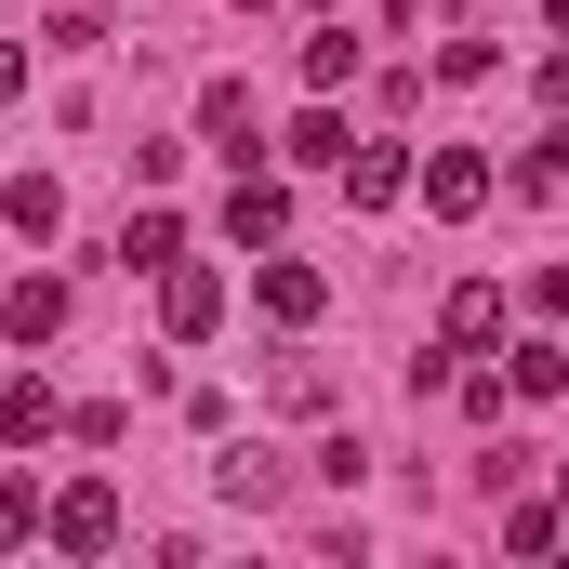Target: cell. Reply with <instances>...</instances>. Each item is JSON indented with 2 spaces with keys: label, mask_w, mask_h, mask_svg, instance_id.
I'll use <instances>...</instances> for the list:
<instances>
[{
  "label": "cell",
  "mask_w": 569,
  "mask_h": 569,
  "mask_svg": "<svg viewBox=\"0 0 569 569\" xmlns=\"http://www.w3.org/2000/svg\"><path fill=\"white\" fill-rule=\"evenodd\" d=\"M425 199L450 212V226H463V212L490 199V159H463V146H437V159H425Z\"/></svg>",
  "instance_id": "5b68a950"
},
{
  "label": "cell",
  "mask_w": 569,
  "mask_h": 569,
  "mask_svg": "<svg viewBox=\"0 0 569 569\" xmlns=\"http://www.w3.org/2000/svg\"><path fill=\"white\" fill-rule=\"evenodd\" d=\"M0 331H13V345H53V331H67V279H13L0 291Z\"/></svg>",
  "instance_id": "277c9868"
},
{
  "label": "cell",
  "mask_w": 569,
  "mask_h": 569,
  "mask_svg": "<svg viewBox=\"0 0 569 569\" xmlns=\"http://www.w3.org/2000/svg\"><path fill=\"white\" fill-rule=\"evenodd\" d=\"M490 331H503V291H490V279H463V291H450V345H463V358H477V345H490Z\"/></svg>",
  "instance_id": "4fadbf2b"
},
{
  "label": "cell",
  "mask_w": 569,
  "mask_h": 569,
  "mask_svg": "<svg viewBox=\"0 0 569 569\" xmlns=\"http://www.w3.org/2000/svg\"><path fill=\"white\" fill-rule=\"evenodd\" d=\"M107 543H120V490H107V477L53 490V557H107Z\"/></svg>",
  "instance_id": "6da1fadb"
},
{
  "label": "cell",
  "mask_w": 569,
  "mask_h": 569,
  "mask_svg": "<svg viewBox=\"0 0 569 569\" xmlns=\"http://www.w3.org/2000/svg\"><path fill=\"white\" fill-rule=\"evenodd\" d=\"M0 212H13L27 239H53V226H67V186H53V172H13V186H0Z\"/></svg>",
  "instance_id": "ba28073f"
},
{
  "label": "cell",
  "mask_w": 569,
  "mask_h": 569,
  "mask_svg": "<svg viewBox=\"0 0 569 569\" xmlns=\"http://www.w3.org/2000/svg\"><path fill=\"white\" fill-rule=\"evenodd\" d=\"M199 133L226 146V159H252V93H239V80H212V93H199Z\"/></svg>",
  "instance_id": "9c48e42d"
},
{
  "label": "cell",
  "mask_w": 569,
  "mask_h": 569,
  "mask_svg": "<svg viewBox=\"0 0 569 569\" xmlns=\"http://www.w3.org/2000/svg\"><path fill=\"white\" fill-rule=\"evenodd\" d=\"M212 318H226V279H212V266H186V252H172V266H159V331H172V345H199V331H212Z\"/></svg>",
  "instance_id": "7a4b0ae2"
},
{
  "label": "cell",
  "mask_w": 569,
  "mask_h": 569,
  "mask_svg": "<svg viewBox=\"0 0 569 569\" xmlns=\"http://www.w3.org/2000/svg\"><path fill=\"white\" fill-rule=\"evenodd\" d=\"M13 93H27V53H13V40H0V107H13Z\"/></svg>",
  "instance_id": "d6986e66"
},
{
  "label": "cell",
  "mask_w": 569,
  "mask_h": 569,
  "mask_svg": "<svg viewBox=\"0 0 569 569\" xmlns=\"http://www.w3.org/2000/svg\"><path fill=\"white\" fill-rule=\"evenodd\" d=\"M172 252H186V226H172V212H133V226H120V266H133V279H159Z\"/></svg>",
  "instance_id": "30bf717a"
},
{
  "label": "cell",
  "mask_w": 569,
  "mask_h": 569,
  "mask_svg": "<svg viewBox=\"0 0 569 569\" xmlns=\"http://www.w3.org/2000/svg\"><path fill=\"white\" fill-rule=\"evenodd\" d=\"M212 490H226V503H279V450H226Z\"/></svg>",
  "instance_id": "7c38bea8"
},
{
  "label": "cell",
  "mask_w": 569,
  "mask_h": 569,
  "mask_svg": "<svg viewBox=\"0 0 569 569\" xmlns=\"http://www.w3.org/2000/svg\"><path fill=\"white\" fill-rule=\"evenodd\" d=\"M543 107H569V53H557V67H543Z\"/></svg>",
  "instance_id": "ffe728a7"
},
{
  "label": "cell",
  "mask_w": 569,
  "mask_h": 569,
  "mask_svg": "<svg viewBox=\"0 0 569 569\" xmlns=\"http://www.w3.org/2000/svg\"><path fill=\"white\" fill-rule=\"evenodd\" d=\"M503 385H517V398H557V385H569V345H517V371H503Z\"/></svg>",
  "instance_id": "ac0fdd59"
},
{
  "label": "cell",
  "mask_w": 569,
  "mask_h": 569,
  "mask_svg": "<svg viewBox=\"0 0 569 569\" xmlns=\"http://www.w3.org/2000/svg\"><path fill=\"white\" fill-rule=\"evenodd\" d=\"M53 530V503H40V477H0V543H40Z\"/></svg>",
  "instance_id": "9a60e30c"
},
{
  "label": "cell",
  "mask_w": 569,
  "mask_h": 569,
  "mask_svg": "<svg viewBox=\"0 0 569 569\" xmlns=\"http://www.w3.org/2000/svg\"><path fill=\"white\" fill-rule=\"evenodd\" d=\"M557 530H569V503H517V517H503V543H517V557H557Z\"/></svg>",
  "instance_id": "e0dca14e"
},
{
  "label": "cell",
  "mask_w": 569,
  "mask_h": 569,
  "mask_svg": "<svg viewBox=\"0 0 569 569\" xmlns=\"http://www.w3.org/2000/svg\"><path fill=\"white\" fill-rule=\"evenodd\" d=\"M53 425H67V398H53V385H0V437H13V450H40Z\"/></svg>",
  "instance_id": "52a82bcc"
},
{
  "label": "cell",
  "mask_w": 569,
  "mask_h": 569,
  "mask_svg": "<svg viewBox=\"0 0 569 569\" xmlns=\"http://www.w3.org/2000/svg\"><path fill=\"white\" fill-rule=\"evenodd\" d=\"M291 159H305V172H345V120H331V107H305V120H291Z\"/></svg>",
  "instance_id": "2e32d148"
},
{
  "label": "cell",
  "mask_w": 569,
  "mask_h": 569,
  "mask_svg": "<svg viewBox=\"0 0 569 569\" xmlns=\"http://www.w3.org/2000/svg\"><path fill=\"white\" fill-rule=\"evenodd\" d=\"M543 13H557V40H569V0H543Z\"/></svg>",
  "instance_id": "44dd1931"
},
{
  "label": "cell",
  "mask_w": 569,
  "mask_h": 569,
  "mask_svg": "<svg viewBox=\"0 0 569 569\" xmlns=\"http://www.w3.org/2000/svg\"><path fill=\"white\" fill-rule=\"evenodd\" d=\"M398 186H411V159H398V146H345V199H358V212H385Z\"/></svg>",
  "instance_id": "8992f818"
},
{
  "label": "cell",
  "mask_w": 569,
  "mask_h": 569,
  "mask_svg": "<svg viewBox=\"0 0 569 569\" xmlns=\"http://www.w3.org/2000/svg\"><path fill=\"white\" fill-rule=\"evenodd\" d=\"M279 226H291L279 172H239V199H226V239H239V252H279Z\"/></svg>",
  "instance_id": "3957f363"
},
{
  "label": "cell",
  "mask_w": 569,
  "mask_h": 569,
  "mask_svg": "<svg viewBox=\"0 0 569 569\" xmlns=\"http://www.w3.org/2000/svg\"><path fill=\"white\" fill-rule=\"evenodd\" d=\"M305 80L345 93V80H358V27H318V40H305Z\"/></svg>",
  "instance_id": "5bb4252c"
},
{
  "label": "cell",
  "mask_w": 569,
  "mask_h": 569,
  "mask_svg": "<svg viewBox=\"0 0 569 569\" xmlns=\"http://www.w3.org/2000/svg\"><path fill=\"white\" fill-rule=\"evenodd\" d=\"M557 503H569V477H557Z\"/></svg>",
  "instance_id": "7402d4cb"
},
{
  "label": "cell",
  "mask_w": 569,
  "mask_h": 569,
  "mask_svg": "<svg viewBox=\"0 0 569 569\" xmlns=\"http://www.w3.org/2000/svg\"><path fill=\"white\" fill-rule=\"evenodd\" d=\"M252 291H266V318H291V331L318 318V266H291V252H279V266H266V279H252Z\"/></svg>",
  "instance_id": "8fae6325"
}]
</instances>
